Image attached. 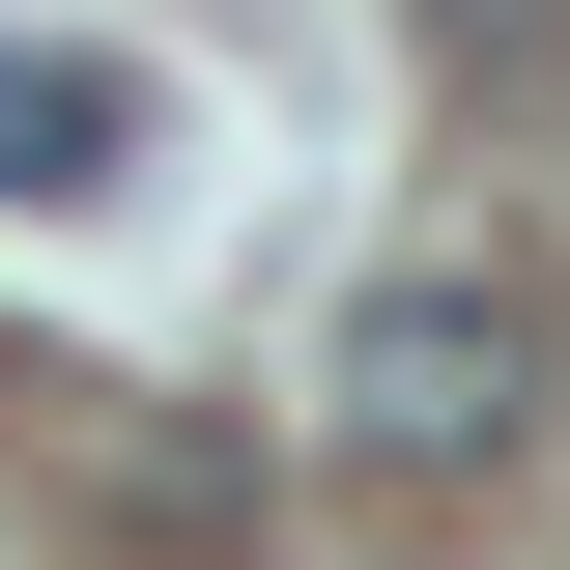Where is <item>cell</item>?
<instances>
[{"instance_id": "cell-3", "label": "cell", "mask_w": 570, "mask_h": 570, "mask_svg": "<svg viewBox=\"0 0 570 570\" xmlns=\"http://www.w3.org/2000/svg\"><path fill=\"white\" fill-rule=\"evenodd\" d=\"M542 29L570 0H428V86H542Z\"/></svg>"}, {"instance_id": "cell-2", "label": "cell", "mask_w": 570, "mask_h": 570, "mask_svg": "<svg viewBox=\"0 0 570 570\" xmlns=\"http://www.w3.org/2000/svg\"><path fill=\"white\" fill-rule=\"evenodd\" d=\"M29 171H58V200L142 171V86H115V58H0V200H29Z\"/></svg>"}, {"instance_id": "cell-1", "label": "cell", "mask_w": 570, "mask_h": 570, "mask_svg": "<svg viewBox=\"0 0 570 570\" xmlns=\"http://www.w3.org/2000/svg\"><path fill=\"white\" fill-rule=\"evenodd\" d=\"M314 428H343L371 485H485L513 428H542V285H485V257H400L343 314V371H314Z\"/></svg>"}]
</instances>
